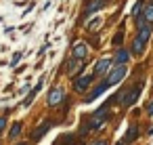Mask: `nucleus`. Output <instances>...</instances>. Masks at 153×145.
Returning <instances> with one entry per match:
<instances>
[{"instance_id":"obj_1","label":"nucleus","mask_w":153,"mask_h":145,"mask_svg":"<svg viewBox=\"0 0 153 145\" xmlns=\"http://www.w3.org/2000/svg\"><path fill=\"white\" fill-rule=\"evenodd\" d=\"M63 99H65V90H63L61 86H57V88H53V90L48 93L46 103H48V107H57V105H59Z\"/></svg>"},{"instance_id":"obj_2","label":"nucleus","mask_w":153,"mask_h":145,"mask_svg":"<svg viewBox=\"0 0 153 145\" xmlns=\"http://www.w3.org/2000/svg\"><path fill=\"white\" fill-rule=\"evenodd\" d=\"M105 118H107V107H103V109L94 111V116H92V118H90V122H88V128H90V130L101 128V126H103V122H105Z\"/></svg>"},{"instance_id":"obj_3","label":"nucleus","mask_w":153,"mask_h":145,"mask_svg":"<svg viewBox=\"0 0 153 145\" xmlns=\"http://www.w3.org/2000/svg\"><path fill=\"white\" fill-rule=\"evenodd\" d=\"M126 76V65L122 63V65H115V70H111V74H109V78H107V82H109V86H113V84H117V82H122V78Z\"/></svg>"},{"instance_id":"obj_4","label":"nucleus","mask_w":153,"mask_h":145,"mask_svg":"<svg viewBox=\"0 0 153 145\" xmlns=\"http://www.w3.org/2000/svg\"><path fill=\"white\" fill-rule=\"evenodd\" d=\"M90 84H92V76H80L74 82V88H76V93H84V90H88Z\"/></svg>"},{"instance_id":"obj_5","label":"nucleus","mask_w":153,"mask_h":145,"mask_svg":"<svg viewBox=\"0 0 153 145\" xmlns=\"http://www.w3.org/2000/svg\"><path fill=\"white\" fill-rule=\"evenodd\" d=\"M107 86H109V82H107V80H105V82H101L99 86H94V88H92V90H90V93H88V95L84 97V101H86V103H90V101H94V99H97L99 95H103V93L107 90Z\"/></svg>"},{"instance_id":"obj_6","label":"nucleus","mask_w":153,"mask_h":145,"mask_svg":"<svg viewBox=\"0 0 153 145\" xmlns=\"http://www.w3.org/2000/svg\"><path fill=\"white\" fill-rule=\"evenodd\" d=\"M151 34H153V28H151V23H147V25L138 28V36L136 38H140L143 42H149L151 40Z\"/></svg>"},{"instance_id":"obj_7","label":"nucleus","mask_w":153,"mask_h":145,"mask_svg":"<svg viewBox=\"0 0 153 145\" xmlns=\"http://www.w3.org/2000/svg\"><path fill=\"white\" fill-rule=\"evenodd\" d=\"M113 63L109 61V59H103V61H97L94 63V76H101V74H105L109 67H111Z\"/></svg>"},{"instance_id":"obj_8","label":"nucleus","mask_w":153,"mask_h":145,"mask_svg":"<svg viewBox=\"0 0 153 145\" xmlns=\"http://www.w3.org/2000/svg\"><path fill=\"white\" fill-rule=\"evenodd\" d=\"M86 51H88V46H86V42H78V44L74 46V51H71V55H74L76 59H84V57H86Z\"/></svg>"},{"instance_id":"obj_9","label":"nucleus","mask_w":153,"mask_h":145,"mask_svg":"<svg viewBox=\"0 0 153 145\" xmlns=\"http://www.w3.org/2000/svg\"><path fill=\"white\" fill-rule=\"evenodd\" d=\"M48 128H51V124H48V122H44V124H40V126L36 128V132L32 135V139H34V141H40V139L44 137V132H46Z\"/></svg>"},{"instance_id":"obj_10","label":"nucleus","mask_w":153,"mask_h":145,"mask_svg":"<svg viewBox=\"0 0 153 145\" xmlns=\"http://www.w3.org/2000/svg\"><path fill=\"white\" fill-rule=\"evenodd\" d=\"M128 57H130V53H128V51L117 49V53H115V63H117V65H122V63H126V61H128Z\"/></svg>"},{"instance_id":"obj_11","label":"nucleus","mask_w":153,"mask_h":145,"mask_svg":"<svg viewBox=\"0 0 153 145\" xmlns=\"http://www.w3.org/2000/svg\"><path fill=\"white\" fill-rule=\"evenodd\" d=\"M103 4H105V0H94V2H92V4L86 9V13H84V15H86V17H90V15H92V13H97V11L103 7Z\"/></svg>"},{"instance_id":"obj_12","label":"nucleus","mask_w":153,"mask_h":145,"mask_svg":"<svg viewBox=\"0 0 153 145\" xmlns=\"http://www.w3.org/2000/svg\"><path fill=\"white\" fill-rule=\"evenodd\" d=\"M145 44H147V42H143L140 38H136V40L132 42V46H134V49H132V53H134V55H143V51H145Z\"/></svg>"},{"instance_id":"obj_13","label":"nucleus","mask_w":153,"mask_h":145,"mask_svg":"<svg viewBox=\"0 0 153 145\" xmlns=\"http://www.w3.org/2000/svg\"><path fill=\"white\" fill-rule=\"evenodd\" d=\"M143 15H145V19H147L149 23H153V2L145 4V11H143Z\"/></svg>"},{"instance_id":"obj_14","label":"nucleus","mask_w":153,"mask_h":145,"mask_svg":"<svg viewBox=\"0 0 153 145\" xmlns=\"http://www.w3.org/2000/svg\"><path fill=\"white\" fill-rule=\"evenodd\" d=\"M138 139V128L136 126H130L128 132H126V141H136Z\"/></svg>"},{"instance_id":"obj_15","label":"nucleus","mask_w":153,"mask_h":145,"mask_svg":"<svg viewBox=\"0 0 153 145\" xmlns=\"http://www.w3.org/2000/svg\"><path fill=\"white\" fill-rule=\"evenodd\" d=\"M19 135H21V122H15V124L11 126L9 137H11V139H15V137H19Z\"/></svg>"},{"instance_id":"obj_16","label":"nucleus","mask_w":153,"mask_h":145,"mask_svg":"<svg viewBox=\"0 0 153 145\" xmlns=\"http://www.w3.org/2000/svg\"><path fill=\"white\" fill-rule=\"evenodd\" d=\"M143 9H145V2L140 0V2H136V4H134V9H132V17H138Z\"/></svg>"},{"instance_id":"obj_17","label":"nucleus","mask_w":153,"mask_h":145,"mask_svg":"<svg viewBox=\"0 0 153 145\" xmlns=\"http://www.w3.org/2000/svg\"><path fill=\"white\" fill-rule=\"evenodd\" d=\"M122 38H124V32H120V34L113 38V46H120V44H122Z\"/></svg>"},{"instance_id":"obj_18","label":"nucleus","mask_w":153,"mask_h":145,"mask_svg":"<svg viewBox=\"0 0 153 145\" xmlns=\"http://www.w3.org/2000/svg\"><path fill=\"white\" fill-rule=\"evenodd\" d=\"M99 23H101V19H94V21H90V23H88V32H92V28H97Z\"/></svg>"},{"instance_id":"obj_19","label":"nucleus","mask_w":153,"mask_h":145,"mask_svg":"<svg viewBox=\"0 0 153 145\" xmlns=\"http://www.w3.org/2000/svg\"><path fill=\"white\" fill-rule=\"evenodd\" d=\"M7 126V118H0V128H4Z\"/></svg>"},{"instance_id":"obj_20","label":"nucleus","mask_w":153,"mask_h":145,"mask_svg":"<svg viewBox=\"0 0 153 145\" xmlns=\"http://www.w3.org/2000/svg\"><path fill=\"white\" fill-rule=\"evenodd\" d=\"M147 111H149V114H153V101H151V103L147 105Z\"/></svg>"},{"instance_id":"obj_21","label":"nucleus","mask_w":153,"mask_h":145,"mask_svg":"<svg viewBox=\"0 0 153 145\" xmlns=\"http://www.w3.org/2000/svg\"><path fill=\"white\" fill-rule=\"evenodd\" d=\"M94 145H107V143H105V141H99V143H94Z\"/></svg>"},{"instance_id":"obj_22","label":"nucleus","mask_w":153,"mask_h":145,"mask_svg":"<svg viewBox=\"0 0 153 145\" xmlns=\"http://www.w3.org/2000/svg\"><path fill=\"white\" fill-rule=\"evenodd\" d=\"M17 145H27V143H17Z\"/></svg>"},{"instance_id":"obj_23","label":"nucleus","mask_w":153,"mask_h":145,"mask_svg":"<svg viewBox=\"0 0 153 145\" xmlns=\"http://www.w3.org/2000/svg\"><path fill=\"white\" fill-rule=\"evenodd\" d=\"M117 145H124V143H117Z\"/></svg>"}]
</instances>
